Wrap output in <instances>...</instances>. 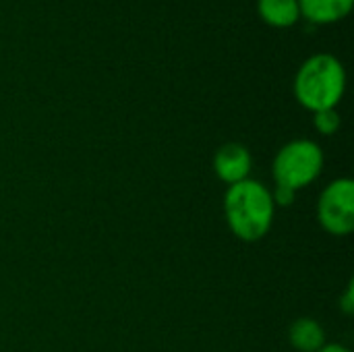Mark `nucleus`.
Masks as SVG:
<instances>
[{"mask_svg": "<svg viewBox=\"0 0 354 352\" xmlns=\"http://www.w3.org/2000/svg\"><path fill=\"white\" fill-rule=\"evenodd\" d=\"M224 216L230 232L243 243H257L272 230L276 205L272 191L259 180H241L224 193Z\"/></svg>", "mask_w": 354, "mask_h": 352, "instance_id": "obj_1", "label": "nucleus"}, {"mask_svg": "<svg viewBox=\"0 0 354 352\" xmlns=\"http://www.w3.org/2000/svg\"><path fill=\"white\" fill-rule=\"evenodd\" d=\"M292 89L297 102L313 114L336 108L346 91V68L338 56L317 52L299 66Z\"/></svg>", "mask_w": 354, "mask_h": 352, "instance_id": "obj_2", "label": "nucleus"}, {"mask_svg": "<svg viewBox=\"0 0 354 352\" xmlns=\"http://www.w3.org/2000/svg\"><path fill=\"white\" fill-rule=\"evenodd\" d=\"M324 151L311 139H292L282 145L274 158L272 174L276 185L301 191L317 180L324 170Z\"/></svg>", "mask_w": 354, "mask_h": 352, "instance_id": "obj_3", "label": "nucleus"}, {"mask_svg": "<svg viewBox=\"0 0 354 352\" xmlns=\"http://www.w3.org/2000/svg\"><path fill=\"white\" fill-rule=\"evenodd\" d=\"M317 222L332 237H348L354 230V183L342 176L326 185L317 199Z\"/></svg>", "mask_w": 354, "mask_h": 352, "instance_id": "obj_4", "label": "nucleus"}, {"mask_svg": "<svg viewBox=\"0 0 354 352\" xmlns=\"http://www.w3.org/2000/svg\"><path fill=\"white\" fill-rule=\"evenodd\" d=\"M253 168V156L249 147L243 143L230 141L218 147L214 154V172L224 185H236L241 180H247Z\"/></svg>", "mask_w": 354, "mask_h": 352, "instance_id": "obj_5", "label": "nucleus"}, {"mask_svg": "<svg viewBox=\"0 0 354 352\" xmlns=\"http://www.w3.org/2000/svg\"><path fill=\"white\" fill-rule=\"evenodd\" d=\"M354 0H299L301 17L313 25L338 23L351 15Z\"/></svg>", "mask_w": 354, "mask_h": 352, "instance_id": "obj_6", "label": "nucleus"}, {"mask_svg": "<svg viewBox=\"0 0 354 352\" xmlns=\"http://www.w3.org/2000/svg\"><path fill=\"white\" fill-rule=\"evenodd\" d=\"M288 342L297 352H317L326 346V330L313 317H299L288 328Z\"/></svg>", "mask_w": 354, "mask_h": 352, "instance_id": "obj_7", "label": "nucleus"}, {"mask_svg": "<svg viewBox=\"0 0 354 352\" xmlns=\"http://www.w3.org/2000/svg\"><path fill=\"white\" fill-rule=\"evenodd\" d=\"M257 12L263 23L276 29L292 27L301 19L299 0H257Z\"/></svg>", "mask_w": 354, "mask_h": 352, "instance_id": "obj_8", "label": "nucleus"}, {"mask_svg": "<svg viewBox=\"0 0 354 352\" xmlns=\"http://www.w3.org/2000/svg\"><path fill=\"white\" fill-rule=\"evenodd\" d=\"M340 124H342V118H340V112L336 108L319 110L313 114V127L319 135L332 137L340 131Z\"/></svg>", "mask_w": 354, "mask_h": 352, "instance_id": "obj_9", "label": "nucleus"}, {"mask_svg": "<svg viewBox=\"0 0 354 352\" xmlns=\"http://www.w3.org/2000/svg\"><path fill=\"white\" fill-rule=\"evenodd\" d=\"M272 199H274V205L276 207H286V205H292L295 203L297 191H292L288 187H282V185H276L274 191H272Z\"/></svg>", "mask_w": 354, "mask_h": 352, "instance_id": "obj_10", "label": "nucleus"}, {"mask_svg": "<svg viewBox=\"0 0 354 352\" xmlns=\"http://www.w3.org/2000/svg\"><path fill=\"white\" fill-rule=\"evenodd\" d=\"M338 309H340L346 317H351L354 313V280H351V282L346 284V288H344V293H342V297H340V301H338Z\"/></svg>", "mask_w": 354, "mask_h": 352, "instance_id": "obj_11", "label": "nucleus"}, {"mask_svg": "<svg viewBox=\"0 0 354 352\" xmlns=\"http://www.w3.org/2000/svg\"><path fill=\"white\" fill-rule=\"evenodd\" d=\"M317 352H351L346 346H342V344H326V346H322Z\"/></svg>", "mask_w": 354, "mask_h": 352, "instance_id": "obj_12", "label": "nucleus"}]
</instances>
